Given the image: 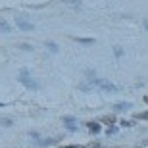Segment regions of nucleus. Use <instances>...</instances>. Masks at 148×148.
I'll return each instance as SVG.
<instances>
[{"instance_id":"f257e3e1","label":"nucleus","mask_w":148,"mask_h":148,"mask_svg":"<svg viewBox=\"0 0 148 148\" xmlns=\"http://www.w3.org/2000/svg\"><path fill=\"white\" fill-rule=\"evenodd\" d=\"M19 81H21L27 88H33V90H37V88H38V81L31 79V75H29L27 69H21V71H19Z\"/></svg>"},{"instance_id":"f03ea898","label":"nucleus","mask_w":148,"mask_h":148,"mask_svg":"<svg viewBox=\"0 0 148 148\" xmlns=\"http://www.w3.org/2000/svg\"><path fill=\"white\" fill-rule=\"evenodd\" d=\"M90 83H92V85H96V87H100L102 90H108V92H115V90H119V88L115 87L114 83L106 81V79H96V77H94V79H92Z\"/></svg>"},{"instance_id":"7ed1b4c3","label":"nucleus","mask_w":148,"mask_h":148,"mask_svg":"<svg viewBox=\"0 0 148 148\" xmlns=\"http://www.w3.org/2000/svg\"><path fill=\"white\" fill-rule=\"evenodd\" d=\"M16 21H17V27L21 29V31H33V29H35L33 23H29L27 19H25V17H21V16H17Z\"/></svg>"},{"instance_id":"20e7f679","label":"nucleus","mask_w":148,"mask_h":148,"mask_svg":"<svg viewBox=\"0 0 148 148\" xmlns=\"http://www.w3.org/2000/svg\"><path fill=\"white\" fill-rule=\"evenodd\" d=\"M64 123H66V127L69 131H77V123H75L73 117H64Z\"/></svg>"},{"instance_id":"39448f33","label":"nucleus","mask_w":148,"mask_h":148,"mask_svg":"<svg viewBox=\"0 0 148 148\" xmlns=\"http://www.w3.org/2000/svg\"><path fill=\"white\" fill-rule=\"evenodd\" d=\"M129 108H131V104H129V102H121V104H115L114 106L115 112H125V110H129Z\"/></svg>"},{"instance_id":"423d86ee","label":"nucleus","mask_w":148,"mask_h":148,"mask_svg":"<svg viewBox=\"0 0 148 148\" xmlns=\"http://www.w3.org/2000/svg\"><path fill=\"white\" fill-rule=\"evenodd\" d=\"M88 129H90L92 133H100V123H96V121H90V123H88Z\"/></svg>"},{"instance_id":"0eeeda50","label":"nucleus","mask_w":148,"mask_h":148,"mask_svg":"<svg viewBox=\"0 0 148 148\" xmlns=\"http://www.w3.org/2000/svg\"><path fill=\"white\" fill-rule=\"evenodd\" d=\"M37 144H40V146H48V144H54V138H42V140H37Z\"/></svg>"},{"instance_id":"6e6552de","label":"nucleus","mask_w":148,"mask_h":148,"mask_svg":"<svg viewBox=\"0 0 148 148\" xmlns=\"http://www.w3.org/2000/svg\"><path fill=\"white\" fill-rule=\"evenodd\" d=\"M77 42H81V44H92L94 42V38H83V37H79V38H75Z\"/></svg>"},{"instance_id":"1a4fd4ad","label":"nucleus","mask_w":148,"mask_h":148,"mask_svg":"<svg viewBox=\"0 0 148 148\" xmlns=\"http://www.w3.org/2000/svg\"><path fill=\"white\" fill-rule=\"evenodd\" d=\"M62 2H66V4H71L75 8H81V0H62Z\"/></svg>"},{"instance_id":"9d476101","label":"nucleus","mask_w":148,"mask_h":148,"mask_svg":"<svg viewBox=\"0 0 148 148\" xmlns=\"http://www.w3.org/2000/svg\"><path fill=\"white\" fill-rule=\"evenodd\" d=\"M0 31H6V33H8V31H12V27H10V25H8V23L0 21Z\"/></svg>"},{"instance_id":"9b49d317","label":"nucleus","mask_w":148,"mask_h":148,"mask_svg":"<svg viewBox=\"0 0 148 148\" xmlns=\"http://www.w3.org/2000/svg\"><path fill=\"white\" fill-rule=\"evenodd\" d=\"M46 48H48L50 52H58V46H56L54 42H46Z\"/></svg>"},{"instance_id":"f8f14e48","label":"nucleus","mask_w":148,"mask_h":148,"mask_svg":"<svg viewBox=\"0 0 148 148\" xmlns=\"http://www.w3.org/2000/svg\"><path fill=\"white\" fill-rule=\"evenodd\" d=\"M114 54L117 56V58H121V56H123V48H119V46H114Z\"/></svg>"},{"instance_id":"ddd939ff","label":"nucleus","mask_w":148,"mask_h":148,"mask_svg":"<svg viewBox=\"0 0 148 148\" xmlns=\"http://www.w3.org/2000/svg\"><path fill=\"white\" fill-rule=\"evenodd\" d=\"M137 119H148V112H143V114L137 115Z\"/></svg>"},{"instance_id":"4468645a","label":"nucleus","mask_w":148,"mask_h":148,"mask_svg":"<svg viewBox=\"0 0 148 148\" xmlns=\"http://www.w3.org/2000/svg\"><path fill=\"white\" fill-rule=\"evenodd\" d=\"M115 131H117V127H114V125H112V127H110V129H108V135H114V133H115Z\"/></svg>"},{"instance_id":"2eb2a0df","label":"nucleus","mask_w":148,"mask_h":148,"mask_svg":"<svg viewBox=\"0 0 148 148\" xmlns=\"http://www.w3.org/2000/svg\"><path fill=\"white\" fill-rule=\"evenodd\" d=\"M102 121H104V123H108V125H112V123H114V119H112V117H104Z\"/></svg>"},{"instance_id":"dca6fc26","label":"nucleus","mask_w":148,"mask_h":148,"mask_svg":"<svg viewBox=\"0 0 148 148\" xmlns=\"http://www.w3.org/2000/svg\"><path fill=\"white\" fill-rule=\"evenodd\" d=\"M143 23H144V29H148V19H144Z\"/></svg>"},{"instance_id":"f3484780","label":"nucleus","mask_w":148,"mask_h":148,"mask_svg":"<svg viewBox=\"0 0 148 148\" xmlns=\"http://www.w3.org/2000/svg\"><path fill=\"white\" fill-rule=\"evenodd\" d=\"M66 148H79V146H66Z\"/></svg>"},{"instance_id":"a211bd4d","label":"nucleus","mask_w":148,"mask_h":148,"mask_svg":"<svg viewBox=\"0 0 148 148\" xmlns=\"http://www.w3.org/2000/svg\"><path fill=\"white\" fill-rule=\"evenodd\" d=\"M144 100H146V102H148V96H146V98H144Z\"/></svg>"}]
</instances>
